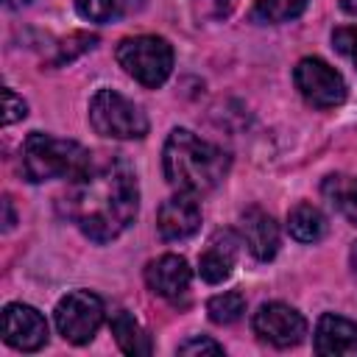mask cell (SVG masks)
<instances>
[{
  "label": "cell",
  "mask_w": 357,
  "mask_h": 357,
  "mask_svg": "<svg viewBox=\"0 0 357 357\" xmlns=\"http://www.w3.org/2000/svg\"><path fill=\"white\" fill-rule=\"evenodd\" d=\"M59 209L95 243L120 237L139 209V187L131 165L120 156H92L89 167L70 178Z\"/></svg>",
  "instance_id": "cell-1"
},
{
  "label": "cell",
  "mask_w": 357,
  "mask_h": 357,
  "mask_svg": "<svg viewBox=\"0 0 357 357\" xmlns=\"http://www.w3.org/2000/svg\"><path fill=\"white\" fill-rule=\"evenodd\" d=\"M229 165L231 159L223 148L201 139L187 128H173L162 151L165 178L178 192H190V195L215 190L226 178Z\"/></svg>",
  "instance_id": "cell-2"
},
{
  "label": "cell",
  "mask_w": 357,
  "mask_h": 357,
  "mask_svg": "<svg viewBox=\"0 0 357 357\" xmlns=\"http://www.w3.org/2000/svg\"><path fill=\"white\" fill-rule=\"evenodd\" d=\"M22 173L31 184H42L50 178H75L92 162V153L75 139H59L42 131L28 134L22 142Z\"/></svg>",
  "instance_id": "cell-3"
},
{
  "label": "cell",
  "mask_w": 357,
  "mask_h": 357,
  "mask_svg": "<svg viewBox=\"0 0 357 357\" xmlns=\"http://www.w3.org/2000/svg\"><path fill=\"white\" fill-rule=\"evenodd\" d=\"M117 64L142 86L156 89L167 81L173 70V47L167 39L145 33V36H128L117 45Z\"/></svg>",
  "instance_id": "cell-4"
},
{
  "label": "cell",
  "mask_w": 357,
  "mask_h": 357,
  "mask_svg": "<svg viewBox=\"0 0 357 357\" xmlns=\"http://www.w3.org/2000/svg\"><path fill=\"white\" fill-rule=\"evenodd\" d=\"M89 123L109 139H139L148 134L145 112L114 89H98L89 100Z\"/></svg>",
  "instance_id": "cell-5"
},
{
  "label": "cell",
  "mask_w": 357,
  "mask_h": 357,
  "mask_svg": "<svg viewBox=\"0 0 357 357\" xmlns=\"http://www.w3.org/2000/svg\"><path fill=\"white\" fill-rule=\"evenodd\" d=\"M56 329L67 343L84 346L103 324V301L89 290H73L56 304Z\"/></svg>",
  "instance_id": "cell-6"
},
{
  "label": "cell",
  "mask_w": 357,
  "mask_h": 357,
  "mask_svg": "<svg viewBox=\"0 0 357 357\" xmlns=\"http://www.w3.org/2000/svg\"><path fill=\"white\" fill-rule=\"evenodd\" d=\"M293 81H296V89L301 92V98L307 103H312L315 109H335L346 100L343 75L324 59H315V56L301 59L293 70Z\"/></svg>",
  "instance_id": "cell-7"
},
{
  "label": "cell",
  "mask_w": 357,
  "mask_h": 357,
  "mask_svg": "<svg viewBox=\"0 0 357 357\" xmlns=\"http://www.w3.org/2000/svg\"><path fill=\"white\" fill-rule=\"evenodd\" d=\"M254 332L279 346V349H290L296 343L304 340L307 335V321L298 310H293L290 304H282V301H268L262 304L257 312H254Z\"/></svg>",
  "instance_id": "cell-8"
},
{
  "label": "cell",
  "mask_w": 357,
  "mask_h": 357,
  "mask_svg": "<svg viewBox=\"0 0 357 357\" xmlns=\"http://www.w3.org/2000/svg\"><path fill=\"white\" fill-rule=\"evenodd\" d=\"M3 340L20 351H36L47 343V321L31 304H6Z\"/></svg>",
  "instance_id": "cell-9"
},
{
  "label": "cell",
  "mask_w": 357,
  "mask_h": 357,
  "mask_svg": "<svg viewBox=\"0 0 357 357\" xmlns=\"http://www.w3.org/2000/svg\"><path fill=\"white\" fill-rule=\"evenodd\" d=\"M198 226H201V206L190 192H178L159 206L156 229L165 240H173V243L187 240L198 231Z\"/></svg>",
  "instance_id": "cell-10"
},
{
  "label": "cell",
  "mask_w": 357,
  "mask_h": 357,
  "mask_svg": "<svg viewBox=\"0 0 357 357\" xmlns=\"http://www.w3.org/2000/svg\"><path fill=\"white\" fill-rule=\"evenodd\" d=\"M190 279H192V271H190L187 259L178 254H162L153 262H148V268H145L148 287L156 296L170 298V301H178V296L187 293Z\"/></svg>",
  "instance_id": "cell-11"
},
{
  "label": "cell",
  "mask_w": 357,
  "mask_h": 357,
  "mask_svg": "<svg viewBox=\"0 0 357 357\" xmlns=\"http://www.w3.org/2000/svg\"><path fill=\"white\" fill-rule=\"evenodd\" d=\"M237 245H240V240L234 237V231H229V229L215 231L212 240L206 243L204 254L198 257L201 279L209 282V284H218V282L229 279L231 271H234V262H237Z\"/></svg>",
  "instance_id": "cell-12"
},
{
  "label": "cell",
  "mask_w": 357,
  "mask_h": 357,
  "mask_svg": "<svg viewBox=\"0 0 357 357\" xmlns=\"http://www.w3.org/2000/svg\"><path fill=\"white\" fill-rule=\"evenodd\" d=\"M240 229H243V243L248 245V251L257 259L268 262V259L276 257V251H279V226L268 212H262L259 206L245 209Z\"/></svg>",
  "instance_id": "cell-13"
},
{
  "label": "cell",
  "mask_w": 357,
  "mask_h": 357,
  "mask_svg": "<svg viewBox=\"0 0 357 357\" xmlns=\"http://www.w3.org/2000/svg\"><path fill=\"white\" fill-rule=\"evenodd\" d=\"M315 351L318 354H351L357 351V324L326 312L318 318L315 326Z\"/></svg>",
  "instance_id": "cell-14"
},
{
  "label": "cell",
  "mask_w": 357,
  "mask_h": 357,
  "mask_svg": "<svg viewBox=\"0 0 357 357\" xmlns=\"http://www.w3.org/2000/svg\"><path fill=\"white\" fill-rule=\"evenodd\" d=\"M112 335L117 340V346L126 351V354H151L153 346H151V335L139 326V321L128 312V310H117L112 315Z\"/></svg>",
  "instance_id": "cell-15"
},
{
  "label": "cell",
  "mask_w": 357,
  "mask_h": 357,
  "mask_svg": "<svg viewBox=\"0 0 357 357\" xmlns=\"http://www.w3.org/2000/svg\"><path fill=\"white\" fill-rule=\"evenodd\" d=\"M287 231L298 243H318L326 234V218L312 204H298L287 215Z\"/></svg>",
  "instance_id": "cell-16"
},
{
  "label": "cell",
  "mask_w": 357,
  "mask_h": 357,
  "mask_svg": "<svg viewBox=\"0 0 357 357\" xmlns=\"http://www.w3.org/2000/svg\"><path fill=\"white\" fill-rule=\"evenodd\" d=\"M321 192L340 215H346L357 226V176H343V173L326 176Z\"/></svg>",
  "instance_id": "cell-17"
},
{
  "label": "cell",
  "mask_w": 357,
  "mask_h": 357,
  "mask_svg": "<svg viewBox=\"0 0 357 357\" xmlns=\"http://www.w3.org/2000/svg\"><path fill=\"white\" fill-rule=\"evenodd\" d=\"M307 3L310 0H257L251 17L254 22H262V25H279V22L296 20L307 8Z\"/></svg>",
  "instance_id": "cell-18"
},
{
  "label": "cell",
  "mask_w": 357,
  "mask_h": 357,
  "mask_svg": "<svg viewBox=\"0 0 357 357\" xmlns=\"http://www.w3.org/2000/svg\"><path fill=\"white\" fill-rule=\"evenodd\" d=\"M206 312H209V321L215 324H234L245 312V296L237 290L218 293L206 301Z\"/></svg>",
  "instance_id": "cell-19"
},
{
  "label": "cell",
  "mask_w": 357,
  "mask_h": 357,
  "mask_svg": "<svg viewBox=\"0 0 357 357\" xmlns=\"http://www.w3.org/2000/svg\"><path fill=\"white\" fill-rule=\"evenodd\" d=\"M332 45L357 67V25H343L332 31Z\"/></svg>",
  "instance_id": "cell-20"
},
{
  "label": "cell",
  "mask_w": 357,
  "mask_h": 357,
  "mask_svg": "<svg viewBox=\"0 0 357 357\" xmlns=\"http://www.w3.org/2000/svg\"><path fill=\"white\" fill-rule=\"evenodd\" d=\"M75 8L89 22H106L114 14V0H75Z\"/></svg>",
  "instance_id": "cell-21"
},
{
  "label": "cell",
  "mask_w": 357,
  "mask_h": 357,
  "mask_svg": "<svg viewBox=\"0 0 357 357\" xmlns=\"http://www.w3.org/2000/svg\"><path fill=\"white\" fill-rule=\"evenodd\" d=\"M234 8V0H192V11L201 20H223Z\"/></svg>",
  "instance_id": "cell-22"
},
{
  "label": "cell",
  "mask_w": 357,
  "mask_h": 357,
  "mask_svg": "<svg viewBox=\"0 0 357 357\" xmlns=\"http://www.w3.org/2000/svg\"><path fill=\"white\" fill-rule=\"evenodd\" d=\"M3 103H6V114H3V123L6 126H11V123H17V120H22L25 114H28V106H25V100L14 92V89H3Z\"/></svg>",
  "instance_id": "cell-23"
},
{
  "label": "cell",
  "mask_w": 357,
  "mask_h": 357,
  "mask_svg": "<svg viewBox=\"0 0 357 357\" xmlns=\"http://www.w3.org/2000/svg\"><path fill=\"white\" fill-rule=\"evenodd\" d=\"M178 354H223V346L215 343L212 337H190L178 346Z\"/></svg>",
  "instance_id": "cell-24"
},
{
  "label": "cell",
  "mask_w": 357,
  "mask_h": 357,
  "mask_svg": "<svg viewBox=\"0 0 357 357\" xmlns=\"http://www.w3.org/2000/svg\"><path fill=\"white\" fill-rule=\"evenodd\" d=\"M3 209H6V220H3V223H6V229H11V226H14V212H11V201H8V198L3 201Z\"/></svg>",
  "instance_id": "cell-25"
},
{
  "label": "cell",
  "mask_w": 357,
  "mask_h": 357,
  "mask_svg": "<svg viewBox=\"0 0 357 357\" xmlns=\"http://www.w3.org/2000/svg\"><path fill=\"white\" fill-rule=\"evenodd\" d=\"M340 8H343L346 14H354V17H357V0H340Z\"/></svg>",
  "instance_id": "cell-26"
},
{
  "label": "cell",
  "mask_w": 357,
  "mask_h": 357,
  "mask_svg": "<svg viewBox=\"0 0 357 357\" xmlns=\"http://www.w3.org/2000/svg\"><path fill=\"white\" fill-rule=\"evenodd\" d=\"M349 265H351V271H354V276H357V243H354L351 251H349Z\"/></svg>",
  "instance_id": "cell-27"
},
{
  "label": "cell",
  "mask_w": 357,
  "mask_h": 357,
  "mask_svg": "<svg viewBox=\"0 0 357 357\" xmlns=\"http://www.w3.org/2000/svg\"><path fill=\"white\" fill-rule=\"evenodd\" d=\"M3 3H6L8 8H22V6H28L31 0H3Z\"/></svg>",
  "instance_id": "cell-28"
}]
</instances>
